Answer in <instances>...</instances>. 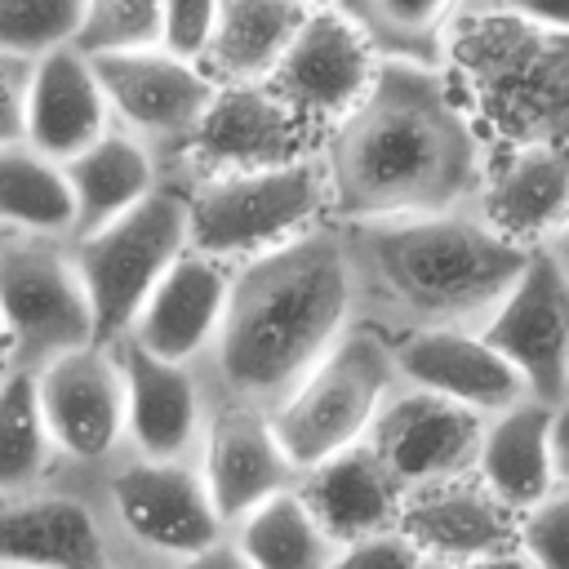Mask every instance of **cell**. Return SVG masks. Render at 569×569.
Listing matches in <instances>:
<instances>
[{"label":"cell","mask_w":569,"mask_h":569,"mask_svg":"<svg viewBox=\"0 0 569 569\" xmlns=\"http://www.w3.org/2000/svg\"><path fill=\"white\" fill-rule=\"evenodd\" d=\"M329 222H387L471 209L489 151L449 76L422 62H378L369 93L325 129Z\"/></svg>","instance_id":"6da1fadb"},{"label":"cell","mask_w":569,"mask_h":569,"mask_svg":"<svg viewBox=\"0 0 569 569\" xmlns=\"http://www.w3.org/2000/svg\"><path fill=\"white\" fill-rule=\"evenodd\" d=\"M356 325V280L333 222L240 262L204 356L213 396L276 409L302 373Z\"/></svg>","instance_id":"7a4b0ae2"},{"label":"cell","mask_w":569,"mask_h":569,"mask_svg":"<svg viewBox=\"0 0 569 569\" xmlns=\"http://www.w3.org/2000/svg\"><path fill=\"white\" fill-rule=\"evenodd\" d=\"M333 227L356 280V320L387 338L480 329L529 258L476 209Z\"/></svg>","instance_id":"3957f363"},{"label":"cell","mask_w":569,"mask_h":569,"mask_svg":"<svg viewBox=\"0 0 569 569\" xmlns=\"http://www.w3.org/2000/svg\"><path fill=\"white\" fill-rule=\"evenodd\" d=\"M440 71L489 156L569 142V31L471 0L440 40Z\"/></svg>","instance_id":"277c9868"},{"label":"cell","mask_w":569,"mask_h":569,"mask_svg":"<svg viewBox=\"0 0 569 569\" xmlns=\"http://www.w3.org/2000/svg\"><path fill=\"white\" fill-rule=\"evenodd\" d=\"M329 222L320 151L276 169L187 182V249L227 267L253 262Z\"/></svg>","instance_id":"5b68a950"},{"label":"cell","mask_w":569,"mask_h":569,"mask_svg":"<svg viewBox=\"0 0 569 569\" xmlns=\"http://www.w3.org/2000/svg\"><path fill=\"white\" fill-rule=\"evenodd\" d=\"M400 387L391 338L373 325H351L271 409V427L298 476L351 445H360Z\"/></svg>","instance_id":"8992f818"},{"label":"cell","mask_w":569,"mask_h":569,"mask_svg":"<svg viewBox=\"0 0 569 569\" xmlns=\"http://www.w3.org/2000/svg\"><path fill=\"white\" fill-rule=\"evenodd\" d=\"M89 485L111 533V556L138 569H169L227 538V525L218 520L196 462L120 453Z\"/></svg>","instance_id":"52a82bcc"},{"label":"cell","mask_w":569,"mask_h":569,"mask_svg":"<svg viewBox=\"0 0 569 569\" xmlns=\"http://www.w3.org/2000/svg\"><path fill=\"white\" fill-rule=\"evenodd\" d=\"M67 244L89 293L98 342L111 347L129 333L160 276L187 253V187L160 182L142 204Z\"/></svg>","instance_id":"ba28073f"},{"label":"cell","mask_w":569,"mask_h":569,"mask_svg":"<svg viewBox=\"0 0 569 569\" xmlns=\"http://www.w3.org/2000/svg\"><path fill=\"white\" fill-rule=\"evenodd\" d=\"M0 333L9 369L27 373L98 342L89 293L62 236L0 231Z\"/></svg>","instance_id":"9c48e42d"},{"label":"cell","mask_w":569,"mask_h":569,"mask_svg":"<svg viewBox=\"0 0 569 569\" xmlns=\"http://www.w3.org/2000/svg\"><path fill=\"white\" fill-rule=\"evenodd\" d=\"M89 62H93L111 124L138 138L160 160V173L169 182L218 84L200 71V62H182L164 49L111 53V58H89Z\"/></svg>","instance_id":"30bf717a"},{"label":"cell","mask_w":569,"mask_h":569,"mask_svg":"<svg viewBox=\"0 0 569 569\" xmlns=\"http://www.w3.org/2000/svg\"><path fill=\"white\" fill-rule=\"evenodd\" d=\"M316 124L293 111L267 80L258 84H218L209 111L200 116L191 142L182 147L169 182H200L213 173H249V169H276L293 164L302 156H316L320 147H307Z\"/></svg>","instance_id":"8fae6325"},{"label":"cell","mask_w":569,"mask_h":569,"mask_svg":"<svg viewBox=\"0 0 569 569\" xmlns=\"http://www.w3.org/2000/svg\"><path fill=\"white\" fill-rule=\"evenodd\" d=\"M36 396L67 476L107 471L124 445V378L111 347L89 342L36 369Z\"/></svg>","instance_id":"7c38bea8"},{"label":"cell","mask_w":569,"mask_h":569,"mask_svg":"<svg viewBox=\"0 0 569 569\" xmlns=\"http://www.w3.org/2000/svg\"><path fill=\"white\" fill-rule=\"evenodd\" d=\"M480 338L520 373L533 400L560 405L569 396V276L547 249H529Z\"/></svg>","instance_id":"4fadbf2b"},{"label":"cell","mask_w":569,"mask_h":569,"mask_svg":"<svg viewBox=\"0 0 569 569\" xmlns=\"http://www.w3.org/2000/svg\"><path fill=\"white\" fill-rule=\"evenodd\" d=\"M480 436H485L480 413L400 382L382 405V413L373 418L365 445L391 471V480L405 493H413V489L467 480L476 471Z\"/></svg>","instance_id":"5bb4252c"},{"label":"cell","mask_w":569,"mask_h":569,"mask_svg":"<svg viewBox=\"0 0 569 569\" xmlns=\"http://www.w3.org/2000/svg\"><path fill=\"white\" fill-rule=\"evenodd\" d=\"M111 351L124 378V453L156 462H196L213 409V382L204 365L156 360L129 338H116Z\"/></svg>","instance_id":"9a60e30c"},{"label":"cell","mask_w":569,"mask_h":569,"mask_svg":"<svg viewBox=\"0 0 569 569\" xmlns=\"http://www.w3.org/2000/svg\"><path fill=\"white\" fill-rule=\"evenodd\" d=\"M196 471L227 529L244 520L253 507H262L267 498L298 485V467L289 462L271 427V413L227 396H213V409L196 449Z\"/></svg>","instance_id":"2e32d148"},{"label":"cell","mask_w":569,"mask_h":569,"mask_svg":"<svg viewBox=\"0 0 569 569\" xmlns=\"http://www.w3.org/2000/svg\"><path fill=\"white\" fill-rule=\"evenodd\" d=\"M373 71L378 53L360 36V27L338 9H311L267 84L325 138V129L338 124L369 93Z\"/></svg>","instance_id":"e0dca14e"},{"label":"cell","mask_w":569,"mask_h":569,"mask_svg":"<svg viewBox=\"0 0 569 569\" xmlns=\"http://www.w3.org/2000/svg\"><path fill=\"white\" fill-rule=\"evenodd\" d=\"M111 556V533L93 485L71 476L0 498V565L18 569H93Z\"/></svg>","instance_id":"ac0fdd59"},{"label":"cell","mask_w":569,"mask_h":569,"mask_svg":"<svg viewBox=\"0 0 569 569\" xmlns=\"http://www.w3.org/2000/svg\"><path fill=\"white\" fill-rule=\"evenodd\" d=\"M396 373L405 387L445 396L480 418H493L520 400H529V387L520 373L480 338V329H422L391 338Z\"/></svg>","instance_id":"d6986e66"},{"label":"cell","mask_w":569,"mask_h":569,"mask_svg":"<svg viewBox=\"0 0 569 569\" xmlns=\"http://www.w3.org/2000/svg\"><path fill=\"white\" fill-rule=\"evenodd\" d=\"M231 271L218 258H204L196 249H187L151 289V298L142 302V311L129 325V342L142 347L156 360H178V365H204L222 311H227V289H231Z\"/></svg>","instance_id":"ffe728a7"},{"label":"cell","mask_w":569,"mask_h":569,"mask_svg":"<svg viewBox=\"0 0 569 569\" xmlns=\"http://www.w3.org/2000/svg\"><path fill=\"white\" fill-rule=\"evenodd\" d=\"M502 240L542 249L569 222V142L489 156L471 204Z\"/></svg>","instance_id":"44dd1931"},{"label":"cell","mask_w":569,"mask_h":569,"mask_svg":"<svg viewBox=\"0 0 569 569\" xmlns=\"http://www.w3.org/2000/svg\"><path fill=\"white\" fill-rule=\"evenodd\" d=\"M111 129L93 62L71 44H53L31 58L27 80V111H22V142L53 164L76 160Z\"/></svg>","instance_id":"7402d4cb"},{"label":"cell","mask_w":569,"mask_h":569,"mask_svg":"<svg viewBox=\"0 0 569 569\" xmlns=\"http://www.w3.org/2000/svg\"><path fill=\"white\" fill-rule=\"evenodd\" d=\"M396 529L422 560L449 569H467L471 560L516 542V516L493 502L476 476L405 493Z\"/></svg>","instance_id":"603a6c76"},{"label":"cell","mask_w":569,"mask_h":569,"mask_svg":"<svg viewBox=\"0 0 569 569\" xmlns=\"http://www.w3.org/2000/svg\"><path fill=\"white\" fill-rule=\"evenodd\" d=\"M293 489L333 547L396 529L405 502V489L391 480V471L373 458L365 440L307 467Z\"/></svg>","instance_id":"cb8c5ba5"},{"label":"cell","mask_w":569,"mask_h":569,"mask_svg":"<svg viewBox=\"0 0 569 569\" xmlns=\"http://www.w3.org/2000/svg\"><path fill=\"white\" fill-rule=\"evenodd\" d=\"M551 409L547 400H520L493 418H485L480 453H476V480L480 489L502 502L511 516H525L542 498L560 489L556 458H551Z\"/></svg>","instance_id":"d4e9b609"},{"label":"cell","mask_w":569,"mask_h":569,"mask_svg":"<svg viewBox=\"0 0 569 569\" xmlns=\"http://www.w3.org/2000/svg\"><path fill=\"white\" fill-rule=\"evenodd\" d=\"M62 178H67L71 213H76L71 240L107 227L120 213H129L133 204H142L164 182L160 160L138 138H129L116 124L93 147H84L76 160H67L62 164Z\"/></svg>","instance_id":"484cf974"},{"label":"cell","mask_w":569,"mask_h":569,"mask_svg":"<svg viewBox=\"0 0 569 569\" xmlns=\"http://www.w3.org/2000/svg\"><path fill=\"white\" fill-rule=\"evenodd\" d=\"M307 13L311 9L302 0H218V22L200 58V71L213 84L271 80Z\"/></svg>","instance_id":"4316f807"},{"label":"cell","mask_w":569,"mask_h":569,"mask_svg":"<svg viewBox=\"0 0 569 569\" xmlns=\"http://www.w3.org/2000/svg\"><path fill=\"white\" fill-rule=\"evenodd\" d=\"M67 467L49 440L36 373L9 369L0 378V498H18L62 480Z\"/></svg>","instance_id":"83f0119b"},{"label":"cell","mask_w":569,"mask_h":569,"mask_svg":"<svg viewBox=\"0 0 569 569\" xmlns=\"http://www.w3.org/2000/svg\"><path fill=\"white\" fill-rule=\"evenodd\" d=\"M471 0H333L342 18L360 27L378 62L440 67V40Z\"/></svg>","instance_id":"f1b7e54d"},{"label":"cell","mask_w":569,"mask_h":569,"mask_svg":"<svg viewBox=\"0 0 569 569\" xmlns=\"http://www.w3.org/2000/svg\"><path fill=\"white\" fill-rule=\"evenodd\" d=\"M227 538L253 569H329L338 551L325 538V529L311 520L298 489H284L262 507H253L244 520L227 529Z\"/></svg>","instance_id":"f546056e"},{"label":"cell","mask_w":569,"mask_h":569,"mask_svg":"<svg viewBox=\"0 0 569 569\" xmlns=\"http://www.w3.org/2000/svg\"><path fill=\"white\" fill-rule=\"evenodd\" d=\"M71 191L62 164L44 160L27 142L0 147V231L62 236L71 240Z\"/></svg>","instance_id":"4dcf8cb0"},{"label":"cell","mask_w":569,"mask_h":569,"mask_svg":"<svg viewBox=\"0 0 569 569\" xmlns=\"http://www.w3.org/2000/svg\"><path fill=\"white\" fill-rule=\"evenodd\" d=\"M164 4L160 0H84L67 44L84 58L160 49Z\"/></svg>","instance_id":"1f68e13d"},{"label":"cell","mask_w":569,"mask_h":569,"mask_svg":"<svg viewBox=\"0 0 569 569\" xmlns=\"http://www.w3.org/2000/svg\"><path fill=\"white\" fill-rule=\"evenodd\" d=\"M84 0H0V49L36 58L67 44Z\"/></svg>","instance_id":"d6a6232c"},{"label":"cell","mask_w":569,"mask_h":569,"mask_svg":"<svg viewBox=\"0 0 569 569\" xmlns=\"http://www.w3.org/2000/svg\"><path fill=\"white\" fill-rule=\"evenodd\" d=\"M516 547L538 569H569V489H556L525 516H516Z\"/></svg>","instance_id":"836d02e7"},{"label":"cell","mask_w":569,"mask_h":569,"mask_svg":"<svg viewBox=\"0 0 569 569\" xmlns=\"http://www.w3.org/2000/svg\"><path fill=\"white\" fill-rule=\"evenodd\" d=\"M160 4H164L160 49L182 62H200L218 22V0H160Z\"/></svg>","instance_id":"e575fe53"},{"label":"cell","mask_w":569,"mask_h":569,"mask_svg":"<svg viewBox=\"0 0 569 569\" xmlns=\"http://www.w3.org/2000/svg\"><path fill=\"white\" fill-rule=\"evenodd\" d=\"M418 565H422V556L409 547V538L400 529L342 542L329 560V569H418Z\"/></svg>","instance_id":"d590c367"},{"label":"cell","mask_w":569,"mask_h":569,"mask_svg":"<svg viewBox=\"0 0 569 569\" xmlns=\"http://www.w3.org/2000/svg\"><path fill=\"white\" fill-rule=\"evenodd\" d=\"M27 80H31V58L0 49V147H9V142H22Z\"/></svg>","instance_id":"8d00e7d4"},{"label":"cell","mask_w":569,"mask_h":569,"mask_svg":"<svg viewBox=\"0 0 569 569\" xmlns=\"http://www.w3.org/2000/svg\"><path fill=\"white\" fill-rule=\"evenodd\" d=\"M516 18H529L538 27H551V31H569V0H489Z\"/></svg>","instance_id":"74e56055"},{"label":"cell","mask_w":569,"mask_h":569,"mask_svg":"<svg viewBox=\"0 0 569 569\" xmlns=\"http://www.w3.org/2000/svg\"><path fill=\"white\" fill-rule=\"evenodd\" d=\"M169 569H253V565L236 551L231 538H218V542H209L204 551H196V556H187V560H178V565H169Z\"/></svg>","instance_id":"f35d334b"},{"label":"cell","mask_w":569,"mask_h":569,"mask_svg":"<svg viewBox=\"0 0 569 569\" xmlns=\"http://www.w3.org/2000/svg\"><path fill=\"white\" fill-rule=\"evenodd\" d=\"M551 458H556L560 489H569V396L551 409Z\"/></svg>","instance_id":"ab89813d"},{"label":"cell","mask_w":569,"mask_h":569,"mask_svg":"<svg viewBox=\"0 0 569 569\" xmlns=\"http://www.w3.org/2000/svg\"><path fill=\"white\" fill-rule=\"evenodd\" d=\"M467 569H538L516 542L511 547H502V551H493V556H480V560H471Z\"/></svg>","instance_id":"60d3db41"},{"label":"cell","mask_w":569,"mask_h":569,"mask_svg":"<svg viewBox=\"0 0 569 569\" xmlns=\"http://www.w3.org/2000/svg\"><path fill=\"white\" fill-rule=\"evenodd\" d=\"M542 249H547V253L556 258V267H560V271L569 276V222H565V227H560V231L551 236V244H542Z\"/></svg>","instance_id":"b9f144b4"},{"label":"cell","mask_w":569,"mask_h":569,"mask_svg":"<svg viewBox=\"0 0 569 569\" xmlns=\"http://www.w3.org/2000/svg\"><path fill=\"white\" fill-rule=\"evenodd\" d=\"M93 569H138V565H129V560H116V556H107V560H98Z\"/></svg>","instance_id":"7bdbcfd3"},{"label":"cell","mask_w":569,"mask_h":569,"mask_svg":"<svg viewBox=\"0 0 569 569\" xmlns=\"http://www.w3.org/2000/svg\"><path fill=\"white\" fill-rule=\"evenodd\" d=\"M9 373V347H4V333H0V378Z\"/></svg>","instance_id":"ee69618b"},{"label":"cell","mask_w":569,"mask_h":569,"mask_svg":"<svg viewBox=\"0 0 569 569\" xmlns=\"http://www.w3.org/2000/svg\"><path fill=\"white\" fill-rule=\"evenodd\" d=\"M307 9H333V0H302Z\"/></svg>","instance_id":"f6af8a7d"},{"label":"cell","mask_w":569,"mask_h":569,"mask_svg":"<svg viewBox=\"0 0 569 569\" xmlns=\"http://www.w3.org/2000/svg\"><path fill=\"white\" fill-rule=\"evenodd\" d=\"M418 569H449V565H431V560H422V565H418Z\"/></svg>","instance_id":"bcb514c9"},{"label":"cell","mask_w":569,"mask_h":569,"mask_svg":"<svg viewBox=\"0 0 569 569\" xmlns=\"http://www.w3.org/2000/svg\"><path fill=\"white\" fill-rule=\"evenodd\" d=\"M0 569H18V565H0Z\"/></svg>","instance_id":"7dc6e473"}]
</instances>
